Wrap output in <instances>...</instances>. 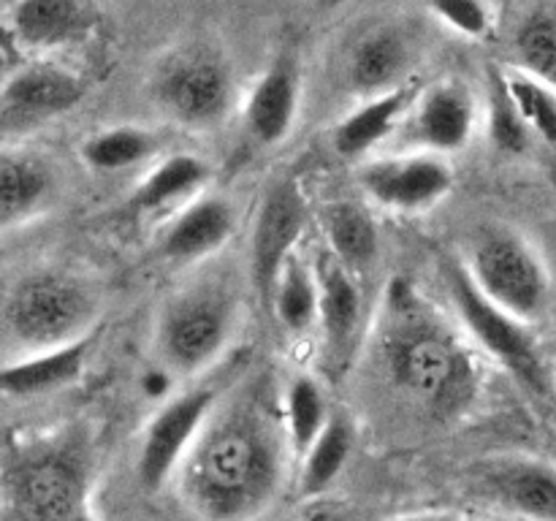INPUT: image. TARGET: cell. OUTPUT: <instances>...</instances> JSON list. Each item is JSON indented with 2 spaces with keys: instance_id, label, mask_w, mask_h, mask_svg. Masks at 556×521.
<instances>
[{
  "instance_id": "cell-33",
  "label": "cell",
  "mask_w": 556,
  "mask_h": 521,
  "mask_svg": "<svg viewBox=\"0 0 556 521\" xmlns=\"http://www.w3.org/2000/svg\"><path fill=\"white\" fill-rule=\"evenodd\" d=\"M174 378H177V374L168 372L163 364H161V367H155V369H147V372L141 374V391H144L150 399L163 402V399H168V396H172Z\"/></svg>"
},
{
  "instance_id": "cell-19",
  "label": "cell",
  "mask_w": 556,
  "mask_h": 521,
  "mask_svg": "<svg viewBox=\"0 0 556 521\" xmlns=\"http://www.w3.org/2000/svg\"><path fill=\"white\" fill-rule=\"evenodd\" d=\"M302 106V71L296 60L277 58L255 79L242 109V123L250 139L261 147H275L291 136Z\"/></svg>"
},
{
  "instance_id": "cell-17",
  "label": "cell",
  "mask_w": 556,
  "mask_h": 521,
  "mask_svg": "<svg viewBox=\"0 0 556 521\" xmlns=\"http://www.w3.org/2000/svg\"><path fill=\"white\" fill-rule=\"evenodd\" d=\"M58 168L43 152L0 147V231L41 217L58 199Z\"/></svg>"
},
{
  "instance_id": "cell-6",
  "label": "cell",
  "mask_w": 556,
  "mask_h": 521,
  "mask_svg": "<svg viewBox=\"0 0 556 521\" xmlns=\"http://www.w3.org/2000/svg\"><path fill=\"white\" fill-rule=\"evenodd\" d=\"M472 285L492 304L525 323L543 318L552 302V275L527 237L508 226H486L476 233L467 260Z\"/></svg>"
},
{
  "instance_id": "cell-21",
  "label": "cell",
  "mask_w": 556,
  "mask_h": 521,
  "mask_svg": "<svg viewBox=\"0 0 556 521\" xmlns=\"http://www.w3.org/2000/svg\"><path fill=\"white\" fill-rule=\"evenodd\" d=\"M416 90L410 85H402L396 90L380 92L358 101L353 112H348L331 130V147L340 157L348 161H364L369 152L378 150L405 119Z\"/></svg>"
},
{
  "instance_id": "cell-22",
  "label": "cell",
  "mask_w": 556,
  "mask_h": 521,
  "mask_svg": "<svg viewBox=\"0 0 556 521\" xmlns=\"http://www.w3.org/2000/svg\"><path fill=\"white\" fill-rule=\"evenodd\" d=\"M92 27L85 0H16L11 33L33 52H54L81 41Z\"/></svg>"
},
{
  "instance_id": "cell-31",
  "label": "cell",
  "mask_w": 556,
  "mask_h": 521,
  "mask_svg": "<svg viewBox=\"0 0 556 521\" xmlns=\"http://www.w3.org/2000/svg\"><path fill=\"white\" fill-rule=\"evenodd\" d=\"M489 136H492V144L505 155H525L532 144V134L510 106L497 76L492 81V98H489Z\"/></svg>"
},
{
  "instance_id": "cell-25",
  "label": "cell",
  "mask_w": 556,
  "mask_h": 521,
  "mask_svg": "<svg viewBox=\"0 0 556 521\" xmlns=\"http://www.w3.org/2000/svg\"><path fill=\"white\" fill-rule=\"evenodd\" d=\"M266 304H271L275 320L288 334L302 336L313 331L318 323V275H315V266H309L302 255L293 253L277 275Z\"/></svg>"
},
{
  "instance_id": "cell-15",
  "label": "cell",
  "mask_w": 556,
  "mask_h": 521,
  "mask_svg": "<svg viewBox=\"0 0 556 521\" xmlns=\"http://www.w3.org/2000/svg\"><path fill=\"white\" fill-rule=\"evenodd\" d=\"M318 275V329L324 342V367L329 378H340L351 367L362 334V288L351 269L324 253L315 264Z\"/></svg>"
},
{
  "instance_id": "cell-10",
  "label": "cell",
  "mask_w": 556,
  "mask_h": 521,
  "mask_svg": "<svg viewBox=\"0 0 556 521\" xmlns=\"http://www.w3.org/2000/svg\"><path fill=\"white\" fill-rule=\"evenodd\" d=\"M217 396H220V389L215 385H199V389L163 399L161 410L147 423L139 459H136V478L144 492H161L177 475L185 454L204 427Z\"/></svg>"
},
{
  "instance_id": "cell-1",
  "label": "cell",
  "mask_w": 556,
  "mask_h": 521,
  "mask_svg": "<svg viewBox=\"0 0 556 521\" xmlns=\"http://www.w3.org/2000/svg\"><path fill=\"white\" fill-rule=\"evenodd\" d=\"M286 429L258 385L217 396L177 470L185 505L204 521H255L286 475Z\"/></svg>"
},
{
  "instance_id": "cell-34",
  "label": "cell",
  "mask_w": 556,
  "mask_h": 521,
  "mask_svg": "<svg viewBox=\"0 0 556 521\" xmlns=\"http://www.w3.org/2000/svg\"><path fill=\"white\" fill-rule=\"evenodd\" d=\"M391 521H483V519H472V516L465 513H445V510H432V513H410V516H400V519Z\"/></svg>"
},
{
  "instance_id": "cell-29",
  "label": "cell",
  "mask_w": 556,
  "mask_h": 521,
  "mask_svg": "<svg viewBox=\"0 0 556 521\" xmlns=\"http://www.w3.org/2000/svg\"><path fill=\"white\" fill-rule=\"evenodd\" d=\"M497 81L508 96L510 106L521 117V123L532 134V139L556 147V87L516 68V65L500 71Z\"/></svg>"
},
{
  "instance_id": "cell-20",
  "label": "cell",
  "mask_w": 556,
  "mask_h": 521,
  "mask_svg": "<svg viewBox=\"0 0 556 521\" xmlns=\"http://www.w3.org/2000/svg\"><path fill=\"white\" fill-rule=\"evenodd\" d=\"M96 336L92 331L68 345L30 351L20 361L0 367V394L11 399H33L74 385L85 374Z\"/></svg>"
},
{
  "instance_id": "cell-28",
  "label": "cell",
  "mask_w": 556,
  "mask_h": 521,
  "mask_svg": "<svg viewBox=\"0 0 556 521\" xmlns=\"http://www.w3.org/2000/svg\"><path fill=\"white\" fill-rule=\"evenodd\" d=\"M353 450V432L351 423L342 416H331L324 432L313 440L307 450L299 456L302 461V472H299V483L307 497H318V494L329 492L340 472L345 470L348 459Z\"/></svg>"
},
{
  "instance_id": "cell-30",
  "label": "cell",
  "mask_w": 556,
  "mask_h": 521,
  "mask_svg": "<svg viewBox=\"0 0 556 521\" xmlns=\"http://www.w3.org/2000/svg\"><path fill=\"white\" fill-rule=\"evenodd\" d=\"M516 68L556 87V16L535 11L519 25L514 38Z\"/></svg>"
},
{
  "instance_id": "cell-27",
  "label": "cell",
  "mask_w": 556,
  "mask_h": 521,
  "mask_svg": "<svg viewBox=\"0 0 556 521\" xmlns=\"http://www.w3.org/2000/svg\"><path fill=\"white\" fill-rule=\"evenodd\" d=\"M280 418L282 429H286L288 450L299 459L313 445V440L324 432L331 418L329 399H326L324 389L313 374L291 378L280 402Z\"/></svg>"
},
{
  "instance_id": "cell-23",
  "label": "cell",
  "mask_w": 556,
  "mask_h": 521,
  "mask_svg": "<svg viewBox=\"0 0 556 521\" xmlns=\"http://www.w3.org/2000/svg\"><path fill=\"white\" fill-rule=\"evenodd\" d=\"M206 179H210V166L204 157L174 152L139 179L130 193V206L139 215H163L195 199L204 190Z\"/></svg>"
},
{
  "instance_id": "cell-5",
  "label": "cell",
  "mask_w": 556,
  "mask_h": 521,
  "mask_svg": "<svg viewBox=\"0 0 556 521\" xmlns=\"http://www.w3.org/2000/svg\"><path fill=\"white\" fill-rule=\"evenodd\" d=\"M443 277L451 307H454L456 320L472 347L500 364L521 389L530 391L538 399H546L552 394V374H548L546 356H543L530 323L489 302L472 285L462 260H448Z\"/></svg>"
},
{
  "instance_id": "cell-13",
  "label": "cell",
  "mask_w": 556,
  "mask_h": 521,
  "mask_svg": "<svg viewBox=\"0 0 556 521\" xmlns=\"http://www.w3.org/2000/svg\"><path fill=\"white\" fill-rule=\"evenodd\" d=\"M405 117L413 150L448 157L465 150L476 136L478 98L465 81L443 79L416 92Z\"/></svg>"
},
{
  "instance_id": "cell-14",
  "label": "cell",
  "mask_w": 556,
  "mask_h": 521,
  "mask_svg": "<svg viewBox=\"0 0 556 521\" xmlns=\"http://www.w3.org/2000/svg\"><path fill=\"white\" fill-rule=\"evenodd\" d=\"M418 60L416 36L396 22H378L358 33L342 60V81L358 98L407 85Z\"/></svg>"
},
{
  "instance_id": "cell-7",
  "label": "cell",
  "mask_w": 556,
  "mask_h": 521,
  "mask_svg": "<svg viewBox=\"0 0 556 521\" xmlns=\"http://www.w3.org/2000/svg\"><path fill=\"white\" fill-rule=\"evenodd\" d=\"M150 96L163 117L179 128H217L233 106L231 65L215 47L185 43L155 65Z\"/></svg>"
},
{
  "instance_id": "cell-18",
  "label": "cell",
  "mask_w": 556,
  "mask_h": 521,
  "mask_svg": "<svg viewBox=\"0 0 556 521\" xmlns=\"http://www.w3.org/2000/svg\"><path fill=\"white\" fill-rule=\"evenodd\" d=\"M237 228V212L220 195H195L163 228L157 253L168 264H199L220 253Z\"/></svg>"
},
{
  "instance_id": "cell-3",
  "label": "cell",
  "mask_w": 556,
  "mask_h": 521,
  "mask_svg": "<svg viewBox=\"0 0 556 521\" xmlns=\"http://www.w3.org/2000/svg\"><path fill=\"white\" fill-rule=\"evenodd\" d=\"M239 323V296L220 277L188 282L163 302L155 320V351L177 378L220 361Z\"/></svg>"
},
{
  "instance_id": "cell-24",
  "label": "cell",
  "mask_w": 556,
  "mask_h": 521,
  "mask_svg": "<svg viewBox=\"0 0 556 521\" xmlns=\"http://www.w3.org/2000/svg\"><path fill=\"white\" fill-rule=\"evenodd\" d=\"M320 226H324L326 244H329L326 253L340 260L353 275L375 264L380 250L378 226H375L372 215L362 204H356V201H334L320 215Z\"/></svg>"
},
{
  "instance_id": "cell-26",
  "label": "cell",
  "mask_w": 556,
  "mask_h": 521,
  "mask_svg": "<svg viewBox=\"0 0 556 521\" xmlns=\"http://www.w3.org/2000/svg\"><path fill=\"white\" fill-rule=\"evenodd\" d=\"M157 152V136L141 125H112L87 136L79 155L87 168L98 174L125 171L152 161Z\"/></svg>"
},
{
  "instance_id": "cell-4",
  "label": "cell",
  "mask_w": 556,
  "mask_h": 521,
  "mask_svg": "<svg viewBox=\"0 0 556 521\" xmlns=\"http://www.w3.org/2000/svg\"><path fill=\"white\" fill-rule=\"evenodd\" d=\"M98 313L101 304L90 282L63 269H36L20 277L3 302L5 329L27 353L92 334Z\"/></svg>"
},
{
  "instance_id": "cell-11",
  "label": "cell",
  "mask_w": 556,
  "mask_h": 521,
  "mask_svg": "<svg viewBox=\"0 0 556 521\" xmlns=\"http://www.w3.org/2000/svg\"><path fill=\"white\" fill-rule=\"evenodd\" d=\"M472 494L521 521H556V465L535 456H497L470 470Z\"/></svg>"
},
{
  "instance_id": "cell-12",
  "label": "cell",
  "mask_w": 556,
  "mask_h": 521,
  "mask_svg": "<svg viewBox=\"0 0 556 521\" xmlns=\"http://www.w3.org/2000/svg\"><path fill=\"white\" fill-rule=\"evenodd\" d=\"M309 209L293 179H280L266 190L250 239V282L266 302L277 275L293 253L307 228Z\"/></svg>"
},
{
  "instance_id": "cell-16",
  "label": "cell",
  "mask_w": 556,
  "mask_h": 521,
  "mask_svg": "<svg viewBox=\"0 0 556 521\" xmlns=\"http://www.w3.org/2000/svg\"><path fill=\"white\" fill-rule=\"evenodd\" d=\"M85 79L52 60H36L0 87V117L11 125L43 123L71 112L85 98Z\"/></svg>"
},
{
  "instance_id": "cell-8",
  "label": "cell",
  "mask_w": 556,
  "mask_h": 521,
  "mask_svg": "<svg viewBox=\"0 0 556 521\" xmlns=\"http://www.w3.org/2000/svg\"><path fill=\"white\" fill-rule=\"evenodd\" d=\"M5 481L25 521H74L85 503L87 459L68 440L38 443L14 456Z\"/></svg>"
},
{
  "instance_id": "cell-32",
  "label": "cell",
  "mask_w": 556,
  "mask_h": 521,
  "mask_svg": "<svg viewBox=\"0 0 556 521\" xmlns=\"http://www.w3.org/2000/svg\"><path fill=\"white\" fill-rule=\"evenodd\" d=\"M432 14L465 38H483L492 30V5L486 0H429Z\"/></svg>"
},
{
  "instance_id": "cell-2",
  "label": "cell",
  "mask_w": 556,
  "mask_h": 521,
  "mask_svg": "<svg viewBox=\"0 0 556 521\" xmlns=\"http://www.w3.org/2000/svg\"><path fill=\"white\" fill-rule=\"evenodd\" d=\"M378 347L391 383L434 416H462L478 399V351L410 280L396 277L386 291Z\"/></svg>"
},
{
  "instance_id": "cell-9",
  "label": "cell",
  "mask_w": 556,
  "mask_h": 521,
  "mask_svg": "<svg viewBox=\"0 0 556 521\" xmlns=\"http://www.w3.org/2000/svg\"><path fill=\"white\" fill-rule=\"evenodd\" d=\"M358 188L372 204L416 215L438 206L454 190V168L443 155L410 150L358 161Z\"/></svg>"
}]
</instances>
